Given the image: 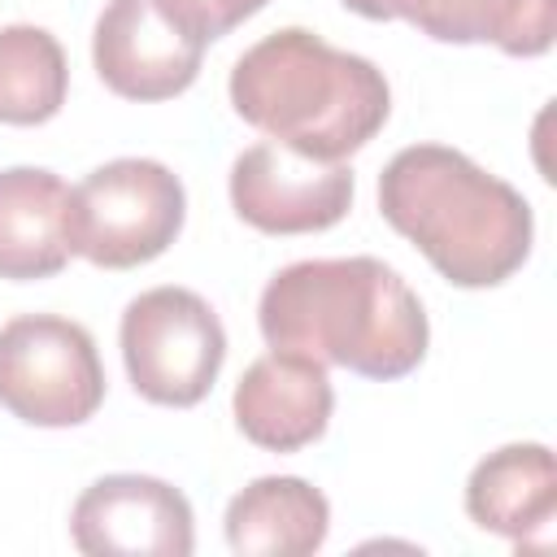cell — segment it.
<instances>
[{
	"label": "cell",
	"mask_w": 557,
	"mask_h": 557,
	"mask_svg": "<svg viewBox=\"0 0 557 557\" xmlns=\"http://www.w3.org/2000/svg\"><path fill=\"white\" fill-rule=\"evenodd\" d=\"M70 187L39 165L0 170V278H52L70 261Z\"/></svg>",
	"instance_id": "13"
},
{
	"label": "cell",
	"mask_w": 557,
	"mask_h": 557,
	"mask_svg": "<svg viewBox=\"0 0 557 557\" xmlns=\"http://www.w3.org/2000/svg\"><path fill=\"white\" fill-rule=\"evenodd\" d=\"M257 322L270 348L379 383L418 370L431 339L413 287L374 257L296 261L278 270L261 292Z\"/></svg>",
	"instance_id": "1"
},
{
	"label": "cell",
	"mask_w": 557,
	"mask_h": 557,
	"mask_svg": "<svg viewBox=\"0 0 557 557\" xmlns=\"http://www.w3.org/2000/svg\"><path fill=\"white\" fill-rule=\"evenodd\" d=\"M379 213L453 287H496L531 257V205L518 187L444 144L400 148L379 174Z\"/></svg>",
	"instance_id": "2"
},
{
	"label": "cell",
	"mask_w": 557,
	"mask_h": 557,
	"mask_svg": "<svg viewBox=\"0 0 557 557\" xmlns=\"http://www.w3.org/2000/svg\"><path fill=\"white\" fill-rule=\"evenodd\" d=\"M466 513L474 527L513 544L548 540L557 513V466L544 444H505L487 453L466 483Z\"/></svg>",
	"instance_id": "12"
},
{
	"label": "cell",
	"mask_w": 557,
	"mask_h": 557,
	"mask_svg": "<svg viewBox=\"0 0 557 557\" xmlns=\"http://www.w3.org/2000/svg\"><path fill=\"white\" fill-rule=\"evenodd\" d=\"M170 26L191 35L196 44H213L252 13H261L270 0H152Z\"/></svg>",
	"instance_id": "16"
},
{
	"label": "cell",
	"mask_w": 557,
	"mask_h": 557,
	"mask_svg": "<svg viewBox=\"0 0 557 557\" xmlns=\"http://www.w3.org/2000/svg\"><path fill=\"white\" fill-rule=\"evenodd\" d=\"M183 213V183L161 161H109L70 187V252L100 270L148 265L178 239Z\"/></svg>",
	"instance_id": "4"
},
{
	"label": "cell",
	"mask_w": 557,
	"mask_h": 557,
	"mask_svg": "<svg viewBox=\"0 0 557 557\" xmlns=\"http://www.w3.org/2000/svg\"><path fill=\"white\" fill-rule=\"evenodd\" d=\"M331 531L326 496L296 474H265L226 505V544L239 557H305Z\"/></svg>",
	"instance_id": "14"
},
{
	"label": "cell",
	"mask_w": 557,
	"mask_h": 557,
	"mask_svg": "<svg viewBox=\"0 0 557 557\" xmlns=\"http://www.w3.org/2000/svg\"><path fill=\"white\" fill-rule=\"evenodd\" d=\"M117 339L131 387L170 409L200 405L226 361V331L218 313L187 287L139 292L122 313Z\"/></svg>",
	"instance_id": "5"
},
{
	"label": "cell",
	"mask_w": 557,
	"mask_h": 557,
	"mask_svg": "<svg viewBox=\"0 0 557 557\" xmlns=\"http://www.w3.org/2000/svg\"><path fill=\"white\" fill-rule=\"evenodd\" d=\"M70 535L87 557H187L196 548V518L165 479L104 474L74 500Z\"/></svg>",
	"instance_id": "8"
},
{
	"label": "cell",
	"mask_w": 557,
	"mask_h": 557,
	"mask_svg": "<svg viewBox=\"0 0 557 557\" xmlns=\"http://www.w3.org/2000/svg\"><path fill=\"white\" fill-rule=\"evenodd\" d=\"M231 205L261 235H313L344 222L352 170L313 161L283 144H252L231 165Z\"/></svg>",
	"instance_id": "7"
},
{
	"label": "cell",
	"mask_w": 557,
	"mask_h": 557,
	"mask_svg": "<svg viewBox=\"0 0 557 557\" xmlns=\"http://www.w3.org/2000/svg\"><path fill=\"white\" fill-rule=\"evenodd\" d=\"M70 65L44 26H0V122L39 126L61 113Z\"/></svg>",
	"instance_id": "15"
},
{
	"label": "cell",
	"mask_w": 557,
	"mask_h": 557,
	"mask_svg": "<svg viewBox=\"0 0 557 557\" xmlns=\"http://www.w3.org/2000/svg\"><path fill=\"white\" fill-rule=\"evenodd\" d=\"M231 104L300 157L344 161L383 131L392 91L374 61L331 48L305 26H283L235 61Z\"/></svg>",
	"instance_id": "3"
},
{
	"label": "cell",
	"mask_w": 557,
	"mask_h": 557,
	"mask_svg": "<svg viewBox=\"0 0 557 557\" xmlns=\"http://www.w3.org/2000/svg\"><path fill=\"white\" fill-rule=\"evenodd\" d=\"M205 44L161 17L152 0H109L96 17L91 61L100 83L122 100H170L200 74Z\"/></svg>",
	"instance_id": "9"
},
{
	"label": "cell",
	"mask_w": 557,
	"mask_h": 557,
	"mask_svg": "<svg viewBox=\"0 0 557 557\" xmlns=\"http://www.w3.org/2000/svg\"><path fill=\"white\" fill-rule=\"evenodd\" d=\"M231 405L244 440L270 453H296L322 440L335 409V392L322 361L270 348L239 374Z\"/></svg>",
	"instance_id": "10"
},
{
	"label": "cell",
	"mask_w": 557,
	"mask_h": 557,
	"mask_svg": "<svg viewBox=\"0 0 557 557\" xmlns=\"http://www.w3.org/2000/svg\"><path fill=\"white\" fill-rule=\"evenodd\" d=\"M104 400V366L87 326L22 313L0 326V405L30 426H78Z\"/></svg>",
	"instance_id": "6"
},
{
	"label": "cell",
	"mask_w": 557,
	"mask_h": 557,
	"mask_svg": "<svg viewBox=\"0 0 557 557\" xmlns=\"http://www.w3.org/2000/svg\"><path fill=\"white\" fill-rule=\"evenodd\" d=\"M344 9L392 22L405 17L440 44H496L509 57H544L553 48L557 0H339Z\"/></svg>",
	"instance_id": "11"
}]
</instances>
